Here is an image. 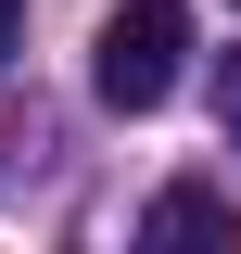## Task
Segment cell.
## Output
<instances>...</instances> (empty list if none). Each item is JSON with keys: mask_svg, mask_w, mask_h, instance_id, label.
<instances>
[{"mask_svg": "<svg viewBox=\"0 0 241 254\" xmlns=\"http://www.w3.org/2000/svg\"><path fill=\"white\" fill-rule=\"evenodd\" d=\"M178 64H190V0H115L89 38V89L115 115H152V102H178Z\"/></svg>", "mask_w": 241, "mask_h": 254, "instance_id": "obj_1", "label": "cell"}, {"mask_svg": "<svg viewBox=\"0 0 241 254\" xmlns=\"http://www.w3.org/2000/svg\"><path fill=\"white\" fill-rule=\"evenodd\" d=\"M140 242H216V254H241V216H229V190L178 178V190H152V216H140Z\"/></svg>", "mask_w": 241, "mask_h": 254, "instance_id": "obj_2", "label": "cell"}, {"mask_svg": "<svg viewBox=\"0 0 241 254\" xmlns=\"http://www.w3.org/2000/svg\"><path fill=\"white\" fill-rule=\"evenodd\" d=\"M216 127H229V153H241V51H229V76H216Z\"/></svg>", "mask_w": 241, "mask_h": 254, "instance_id": "obj_3", "label": "cell"}, {"mask_svg": "<svg viewBox=\"0 0 241 254\" xmlns=\"http://www.w3.org/2000/svg\"><path fill=\"white\" fill-rule=\"evenodd\" d=\"M13 51H26V0H0V64H13Z\"/></svg>", "mask_w": 241, "mask_h": 254, "instance_id": "obj_4", "label": "cell"}]
</instances>
